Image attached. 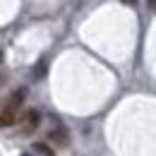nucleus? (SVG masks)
Segmentation results:
<instances>
[{
  "mask_svg": "<svg viewBox=\"0 0 156 156\" xmlns=\"http://www.w3.org/2000/svg\"><path fill=\"white\" fill-rule=\"evenodd\" d=\"M24 98H27V87H20L17 91H12L7 101H5V113H12V115H17V111L22 108V103H24Z\"/></svg>",
  "mask_w": 156,
  "mask_h": 156,
  "instance_id": "obj_1",
  "label": "nucleus"
},
{
  "mask_svg": "<svg viewBox=\"0 0 156 156\" xmlns=\"http://www.w3.org/2000/svg\"><path fill=\"white\" fill-rule=\"evenodd\" d=\"M48 139H51L53 144H58V147H67V142H70V135H67L65 125L55 122V125L51 127V132H48Z\"/></svg>",
  "mask_w": 156,
  "mask_h": 156,
  "instance_id": "obj_2",
  "label": "nucleus"
},
{
  "mask_svg": "<svg viewBox=\"0 0 156 156\" xmlns=\"http://www.w3.org/2000/svg\"><path fill=\"white\" fill-rule=\"evenodd\" d=\"M41 122V113L39 111H29L27 115H24V132H31V130H36Z\"/></svg>",
  "mask_w": 156,
  "mask_h": 156,
  "instance_id": "obj_3",
  "label": "nucleus"
},
{
  "mask_svg": "<svg viewBox=\"0 0 156 156\" xmlns=\"http://www.w3.org/2000/svg\"><path fill=\"white\" fill-rule=\"evenodd\" d=\"M34 149H36L41 156H55V151H53V149H51L46 142H36V144H34Z\"/></svg>",
  "mask_w": 156,
  "mask_h": 156,
  "instance_id": "obj_4",
  "label": "nucleus"
},
{
  "mask_svg": "<svg viewBox=\"0 0 156 156\" xmlns=\"http://www.w3.org/2000/svg\"><path fill=\"white\" fill-rule=\"evenodd\" d=\"M10 125H15V115L0 111V127H10Z\"/></svg>",
  "mask_w": 156,
  "mask_h": 156,
  "instance_id": "obj_5",
  "label": "nucleus"
},
{
  "mask_svg": "<svg viewBox=\"0 0 156 156\" xmlns=\"http://www.w3.org/2000/svg\"><path fill=\"white\" fill-rule=\"evenodd\" d=\"M125 5H137V0H122Z\"/></svg>",
  "mask_w": 156,
  "mask_h": 156,
  "instance_id": "obj_6",
  "label": "nucleus"
},
{
  "mask_svg": "<svg viewBox=\"0 0 156 156\" xmlns=\"http://www.w3.org/2000/svg\"><path fill=\"white\" fill-rule=\"evenodd\" d=\"M149 5H151V10H156V0H149Z\"/></svg>",
  "mask_w": 156,
  "mask_h": 156,
  "instance_id": "obj_7",
  "label": "nucleus"
},
{
  "mask_svg": "<svg viewBox=\"0 0 156 156\" xmlns=\"http://www.w3.org/2000/svg\"><path fill=\"white\" fill-rule=\"evenodd\" d=\"M22 156H29V154H22Z\"/></svg>",
  "mask_w": 156,
  "mask_h": 156,
  "instance_id": "obj_8",
  "label": "nucleus"
}]
</instances>
